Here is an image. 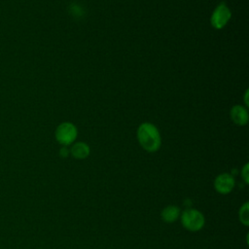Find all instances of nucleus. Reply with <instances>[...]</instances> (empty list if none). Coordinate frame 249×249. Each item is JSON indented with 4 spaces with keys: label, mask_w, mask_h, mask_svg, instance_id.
I'll list each match as a JSON object with an SVG mask.
<instances>
[{
    "label": "nucleus",
    "mask_w": 249,
    "mask_h": 249,
    "mask_svg": "<svg viewBox=\"0 0 249 249\" xmlns=\"http://www.w3.org/2000/svg\"><path fill=\"white\" fill-rule=\"evenodd\" d=\"M247 94H248V91L245 92V103L246 104H248V102H247Z\"/></svg>",
    "instance_id": "obj_12"
},
{
    "label": "nucleus",
    "mask_w": 249,
    "mask_h": 249,
    "mask_svg": "<svg viewBox=\"0 0 249 249\" xmlns=\"http://www.w3.org/2000/svg\"><path fill=\"white\" fill-rule=\"evenodd\" d=\"M137 140L140 146L149 153L157 152L161 145V138L156 125L150 123H143L137 129Z\"/></svg>",
    "instance_id": "obj_1"
},
{
    "label": "nucleus",
    "mask_w": 249,
    "mask_h": 249,
    "mask_svg": "<svg viewBox=\"0 0 249 249\" xmlns=\"http://www.w3.org/2000/svg\"><path fill=\"white\" fill-rule=\"evenodd\" d=\"M70 155V151L66 146H62L59 150V156L61 158H67Z\"/></svg>",
    "instance_id": "obj_11"
},
{
    "label": "nucleus",
    "mask_w": 249,
    "mask_h": 249,
    "mask_svg": "<svg viewBox=\"0 0 249 249\" xmlns=\"http://www.w3.org/2000/svg\"><path fill=\"white\" fill-rule=\"evenodd\" d=\"M240 175H241V178L243 180V182L248 185L249 184V164L248 162H246L242 168H241V171H240Z\"/></svg>",
    "instance_id": "obj_10"
},
{
    "label": "nucleus",
    "mask_w": 249,
    "mask_h": 249,
    "mask_svg": "<svg viewBox=\"0 0 249 249\" xmlns=\"http://www.w3.org/2000/svg\"><path fill=\"white\" fill-rule=\"evenodd\" d=\"M181 215V209L179 206L174 204H169L162 208L160 211V218L163 222L167 224H172L179 220Z\"/></svg>",
    "instance_id": "obj_6"
},
{
    "label": "nucleus",
    "mask_w": 249,
    "mask_h": 249,
    "mask_svg": "<svg viewBox=\"0 0 249 249\" xmlns=\"http://www.w3.org/2000/svg\"><path fill=\"white\" fill-rule=\"evenodd\" d=\"M70 155L76 160H85L89 156V146L85 142H76L70 148Z\"/></svg>",
    "instance_id": "obj_8"
},
{
    "label": "nucleus",
    "mask_w": 249,
    "mask_h": 249,
    "mask_svg": "<svg viewBox=\"0 0 249 249\" xmlns=\"http://www.w3.org/2000/svg\"><path fill=\"white\" fill-rule=\"evenodd\" d=\"M180 222L183 228L191 232H196L205 226V217L196 208H186L181 212Z\"/></svg>",
    "instance_id": "obj_2"
},
{
    "label": "nucleus",
    "mask_w": 249,
    "mask_h": 249,
    "mask_svg": "<svg viewBox=\"0 0 249 249\" xmlns=\"http://www.w3.org/2000/svg\"><path fill=\"white\" fill-rule=\"evenodd\" d=\"M214 190L220 195L231 194L235 187V179L232 174L223 172L217 175L213 182Z\"/></svg>",
    "instance_id": "obj_5"
},
{
    "label": "nucleus",
    "mask_w": 249,
    "mask_h": 249,
    "mask_svg": "<svg viewBox=\"0 0 249 249\" xmlns=\"http://www.w3.org/2000/svg\"><path fill=\"white\" fill-rule=\"evenodd\" d=\"M238 220L239 222L245 226H249V202L245 201L238 210Z\"/></svg>",
    "instance_id": "obj_9"
},
{
    "label": "nucleus",
    "mask_w": 249,
    "mask_h": 249,
    "mask_svg": "<svg viewBox=\"0 0 249 249\" xmlns=\"http://www.w3.org/2000/svg\"><path fill=\"white\" fill-rule=\"evenodd\" d=\"M231 10L225 3L222 2L214 9L211 15V18H210L211 25L215 29H222L229 22V20L231 19Z\"/></svg>",
    "instance_id": "obj_4"
},
{
    "label": "nucleus",
    "mask_w": 249,
    "mask_h": 249,
    "mask_svg": "<svg viewBox=\"0 0 249 249\" xmlns=\"http://www.w3.org/2000/svg\"><path fill=\"white\" fill-rule=\"evenodd\" d=\"M78 135L77 127L68 122L60 124L54 132V137L56 141L62 146H69L73 144Z\"/></svg>",
    "instance_id": "obj_3"
},
{
    "label": "nucleus",
    "mask_w": 249,
    "mask_h": 249,
    "mask_svg": "<svg viewBox=\"0 0 249 249\" xmlns=\"http://www.w3.org/2000/svg\"><path fill=\"white\" fill-rule=\"evenodd\" d=\"M230 114L232 122L238 125H245L248 123V112L241 105H234Z\"/></svg>",
    "instance_id": "obj_7"
}]
</instances>
